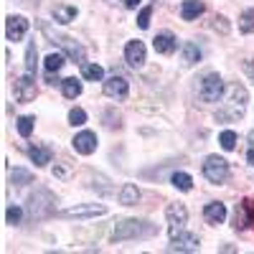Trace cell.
I'll list each match as a JSON object with an SVG mask.
<instances>
[{
	"mask_svg": "<svg viewBox=\"0 0 254 254\" xmlns=\"http://www.w3.org/2000/svg\"><path fill=\"white\" fill-rule=\"evenodd\" d=\"M155 226L150 221H140V219H125L115 226V239L117 242H127V239H145L153 237Z\"/></svg>",
	"mask_w": 254,
	"mask_h": 254,
	"instance_id": "cell-1",
	"label": "cell"
},
{
	"mask_svg": "<svg viewBox=\"0 0 254 254\" xmlns=\"http://www.w3.org/2000/svg\"><path fill=\"white\" fill-rule=\"evenodd\" d=\"M247 112V89L239 87V84H231L229 87V94H226V102L219 112V120H237Z\"/></svg>",
	"mask_w": 254,
	"mask_h": 254,
	"instance_id": "cell-2",
	"label": "cell"
},
{
	"mask_svg": "<svg viewBox=\"0 0 254 254\" xmlns=\"http://www.w3.org/2000/svg\"><path fill=\"white\" fill-rule=\"evenodd\" d=\"M41 31H44V33L51 38V44H56V46H61L64 51H66L69 59H74V61H84V49H81L79 41H74V38H69V36H64V33H54V28H51L49 23L41 26Z\"/></svg>",
	"mask_w": 254,
	"mask_h": 254,
	"instance_id": "cell-3",
	"label": "cell"
},
{
	"mask_svg": "<svg viewBox=\"0 0 254 254\" xmlns=\"http://www.w3.org/2000/svg\"><path fill=\"white\" fill-rule=\"evenodd\" d=\"M224 94V81L219 74H206L198 84V97L203 102H219Z\"/></svg>",
	"mask_w": 254,
	"mask_h": 254,
	"instance_id": "cell-4",
	"label": "cell"
},
{
	"mask_svg": "<svg viewBox=\"0 0 254 254\" xmlns=\"http://www.w3.org/2000/svg\"><path fill=\"white\" fill-rule=\"evenodd\" d=\"M168 216V231H171V239H176L181 231H186V221H188V208L183 203H171L165 211Z\"/></svg>",
	"mask_w": 254,
	"mask_h": 254,
	"instance_id": "cell-5",
	"label": "cell"
},
{
	"mask_svg": "<svg viewBox=\"0 0 254 254\" xmlns=\"http://www.w3.org/2000/svg\"><path fill=\"white\" fill-rule=\"evenodd\" d=\"M203 176L211 183H224L229 178V163L219 155H208L206 163H203Z\"/></svg>",
	"mask_w": 254,
	"mask_h": 254,
	"instance_id": "cell-6",
	"label": "cell"
},
{
	"mask_svg": "<svg viewBox=\"0 0 254 254\" xmlns=\"http://www.w3.org/2000/svg\"><path fill=\"white\" fill-rule=\"evenodd\" d=\"M102 214H107V206H102V203H81V206H69V208H64L61 211V216L64 219H92V216H102Z\"/></svg>",
	"mask_w": 254,
	"mask_h": 254,
	"instance_id": "cell-7",
	"label": "cell"
},
{
	"mask_svg": "<svg viewBox=\"0 0 254 254\" xmlns=\"http://www.w3.org/2000/svg\"><path fill=\"white\" fill-rule=\"evenodd\" d=\"M15 99L18 102H33L36 99V79H33V74H23V76H20V79H15Z\"/></svg>",
	"mask_w": 254,
	"mask_h": 254,
	"instance_id": "cell-8",
	"label": "cell"
},
{
	"mask_svg": "<svg viewBox=\"0 0 254 254\" xmlns=\"http://www.w3.org/2000/svg\"><path fill=\"white\" fill-rule=\"evenodd\" d=\"M104 94L117 99V102H122V99H127V94H130V84H127L125 76L115 74V76H110L107 81H104Z\"/></svg>",
	"mask_w": 254,
	"mask_h": 254,
	"instance_id": "cell-9",
	"label": "cell"
},
{
	"mask_svg": "<svg viewBox=\"0 0 254 254\" xmlns=\"http://www.w3.org/2000/svg\"><path fill=\"white\" fill-rule=\"evenodd\" d=\"M71 145H74V150H76L79 155H92V153L97 150V135H94L92 130H81V132L71 140Z\"/></svg>",
	"mask_w": 254,
	"mask_h": 254,
	"instance_id": "cell-10",
	"label": "cell"
},
{
	"mask_svg": "<svg viewBox=\"0 0 254 254\" xmlns=\"http://www.w3.org/2000/svg\"><path fill=\"white\" fill-rule=\"evenodd\" d=\"M26 31H28V20L23 15H10L5 20V36H8V41H20L26 36Z\"/></svg>",
	"mask_w": 254,
	"mask_h": 254,
	"instance_id": "cell-11",
	"label": "cell"
},
{
	"mask_svg": "<svg viewBox=\"0 0 254 254\" xmlns=\"http://www.w3.org/2000/svg\"><path fill=\"white\" fill-rule=\"evenodd\" d=\"M125 61L130 64L132 69H140L145 64V44L142 41H130V44L125 46Z\"/></svg>",
	"mask_w": 254,
	"mask_h": 254,
	"instance_id": "cell-12",
	"label": "cell"
},
{
	"mask_svg": "<svg viewBox=\"0 0 254 254\" xmlns=\"http://www.w3.org/2000/svg\"><path fill=\"white\" fill-rule=\"evenodd\" d=\"M201 242L196 234H186V231H181V234L176 239H171V252H198Z\"/></svg>",
	"mask_w": 254,
	"mask_h": 254,
	"instance_id": "cell-13",
	"label": "cell"
},
{
	"mask_svg": "<svg viewBox=\"0 0 254 254\" xmlns=\"http://www.w3.org/2000/svg\"><path fill=\"white\" fill-rule=\"evenodd\" d=\"M249 224H254V201L252 198H244L239 206H237V229H247Z\"/></svg>",
	"mask_w": 254,
	"mask_h": 254,
	"instance_id": "cell-14",
	"label": "cell"
},
{
	"mask_svg": "<svg viewBox=\"0 0 254 254\" xmlns=\"http://www.w3.org/2000/svg\"><path fill=\"white\" fill-rule=\"evenodd\" d=\"M203 219H206L211 226L224 224V219H226V206H224V203H219V201L206 203V208H203Z\"/></svg>",
	"mask_w": 254,
	"mask_h": 254,
	"instance_id": "cell-15",
	"label": "cell"
},
{
	"mask_svg": "<svg viewBox=\"0 0 254 254\" xmlns=\"http://www.w3.org/2000/svg\"><path fill=\"white\" fill-rule=\"evenodd\" d=\"M176 46H178L176 36H173V33H168V31H165V33H158V36L153 38V49H155L158 54H165V56H168V54H173V51H176Z\"/></svg>",
	"mask_w": 254,
	"mask_h": 254,
	"instance_id": "cell-16",
	"label": "cell"
},
{
	"mask_svg": "<svg viewBox=\"0 0 254 254\" xmlns=\"http://www.w3.org/2000/svg\"><path fill=\"white\" fill-rule=\"evenodd\" d=\"M203 10H206V5L201 3V0H183L181 18H183V20H193V18H198Z\"/></svg>",
	"mask_w": 254,
	"mask_h": 254,
	"instance_id": "cell-17",
	"label": "cell"
},
{
	"mask_svg": "<svg viewBox=\"0 0 254 254\" xmlns=\"http://www.w3.org/2000/svg\"><path fill=\"white\" fill-rule=\"evenodd\" d=\"M117 198H120L122 206H135V203L140 201V190H137V186H132V183H125V186L120 188Z\"/></svg>",
	"mask_w": 254,
	"mask_h": 254,
	"instance_id": "cell-18",
	"label": "cell"
},
{
	"mask_svg": "<svg viewBox=\"0 0 254 254\" xmlns=\"http://www.w3.org/2000/svg\"><path fill=\"white\" fill-rule=\"evenodd\" d=\"M28 155H31V160L36 165H49L51 158H54V153L49 150V147H44V145H33L31 150H28Z\"/></svg>",
	"mask_w": 254,
	"mask_h": 254,
	"instance_id": "cell-19",
	"label": "cell"
},
{
	"mask_svg": "<svg viewBox=\"0 0 254 254\" xmlns=\"http://www.w3.org/2000/svg\"><path fill=\"white\" fill-rule=\"evenodd\" d=\"M81 76L89 81H102L104 79V69L99 64H81Z\"/></svg>",
	"mask_w": 254,
	"mask_h": 254,
	"instance_id": "cell-20",
	"label": "cell"
},
{
	"mask_svg": "<svg viewBox=\"0 0 254 254\" xmlns=\"http://www.w3.org/2000/svg\"><path fill=\"white\" fill-rule=\"evenodd\" d=\"M54 18H56V23H71V20L76 18V8L59 5V8H54Z\"/></svg>",
	"mask_w": 254,
	"mask_h": 254,
	"instance_id": "cell-21",
	"label": "cell"
},
{
	"mask_svg": "<svg viewBox=\"0 0 254 254\" xmlns=\"http://www.w3.org/2000/svg\"><path fill=\"white\" fill-rule=\"evenodd\" d=\"M61 92H64V97L76 99V97L81 94V81H76V79H64V81H61Z\"/></svg>",
	"mask_w": 254,
	"mask_h": 254,
	"instance_id": "cell-22",
	"label": "cell"
},
{
	"mask_svg": "<svg viewBox=\"0 0 254 254\" xmlns=\"http://www.w3.org/2000/svg\"><path fill=\"white\" fill-rule=\"evenodd\" d=\"M196 61H201V51H198L196 44H190V41H188V44H183V64L190 66V64H196Z\"/></svg>",
	"mask_w": 254,
	"mask_h": 254,
	"instance_id": "cell-23",
	"label": "cell"
},
{
	"mask_svg": "<svg viewBox=\"0 0 254 254\" xmlns=\"http://www.w3.org/2000/svg\"><path fill=\"white\" fill-rule=\"evenodd\" d=\"M171 183H173L178 190H190V188H193V178H190L188 173H173V176H171Z\"/></svg>",
	"mask_w": 254,
	"mask_h": 254,
	"instance_id": "cell-24",
	"label": "cell"
},
{
	"mask_svg": "<svg viewBox=\"0 0 254 254\" xmlns=\"http://www.w3.org/2000/svg\"><path fill=\"white\" fill-rule=\"evenodd\" d=\"M239 28H242V33H252V31H254V8H249V10L242 13Z\"/></svg>",
	"mask_w": 254,
	"mask_h": 254,
	"instance_id": "cell-25",
	"label": "cell"
},
{
	"mask_svg": "<svg viewBox=\"0 0 254 254\" xmlns=\"http://www.w3.org/2000/svg\"><path fill=\"white\" fill-rule=\"evenodd\" d=\"M33 125H36L33 117H18V135H20V137H31Z\"/></svg>",
	"mask_w": 254,
	"mask_h": 254,
	"instance_id": "cell-26",
	"label": "cell"
},
{
	"mask_svg": "<svg viewBox=\"0 0 254 254\" xmlns=\"http://www.w3.org/2000/svg\"><path fill=\"white\" fill-rule=\"evenodd\" d=\"M44 66H46V71H49V74L59 71V69L64 66V56H61V54H49V56H46V61H44Z\"/></svg>",
	"mask_w": 254,
	"mask_h": 254,
	"instance_id": "cell-27",
	"label": "cell"
},
{
	"mask_svg": "<svg viewBox=\"0 0 254 254\" xmlns=\"http://www.w3.org/2000/svg\"><path fill=\"white\" fill-rule=\"evenodd\" d=\"M219 142H221L224 150H234V147H237V132L234 130H224L221 137H219Z\"/></svg>",
	"mask_w": 254,
	"mask_h": 254,
	"instance_id": "cell-28",
	"label": "cell"
},
{
	"mask_svg": "<svg viewBox=\"0 0 254 254\" xmlns=\"http://www.w3.org/2000/svg\"><path fill=\"white\" fill-rule=\"evenodd\" d=\"M26 71L28 74H36V44H28V51H26Z\"/></svg>",
	"mask_w": 254,
	"mask_h": 254,
	"instance_id": "cell-29",
	"label": "cell"
},
{
	"mask_svg": "<svg viewBox=\"0 0 254 254\" xmlns=\"http://www.w3.org/2000/svg\"><path fill=\"white\" fill-rule=\"evenodd\" d=\"M84 122H87V112H84L81 107H74V110L69 112V125L79 127V125H84Z\"/></svg>",
	"mask_w": 254,
	"mask_h": 254,
	"instance_id": "cell-30",
	"label": "cell"
},
{
	"mask_svg": "<svg viewBox=\"0 0 254 254\" xmlns=\"http://www.w3.org/2000/svg\"><path fill=\"white\" fill-rule=\"evenodd\" d=\"M20 219H23V211H20L18 206H8V211H5V221L8 224H20Z\"/></svg>",
	"mask_w": 254,
	"mask_h": 254,
	"instance_id": "cell-31",
	"label": "cell"
},
{
	"mask_svg": "<svg viewBox=\"0 0 254 254\" xmlns=\"http://www.w3.org/2000/svg\"><path fill=\"white\" fill-rule=\"evenodd\" d=\"M150 15H153V5H145V8L140 10V15H137V26H140L142 31L150 26Z\"/></svg>",
	"mask_w": 254,
	"mask_h": 254,
	"instance_id": "cell-32",
	"label": "cell"
},
{
	"mask_svg": "<svg viewBox=\"0 0 254 254\" xmlns=\"http://www.w3.org/2000/svg\"><path fill=\"white\" fill-rule=\"evenodd\" d=\"M31 181H33L31 173L20 171V168H18V171H13V183H15V186H26V183H31Z\"/></svg>",
	"mask_w": 254,
	"mask_h": 254,
	"instance_id": "cell-33",
	"label": "cell"
},
{
	"mask_svg": "<svg viewBox=\"0 0 254 254\" xmlns=\"http://www.w3.org/2000/svg\"><path fill=\"white\" fill-rule=\"evenodd\" d=\"M122 3H125V8H137L142 0H122Z\"/></svg>",
	"mask_w": 254,
	"mask_h": 254,
	"instance_id": "cell-34",
	"label": "cell"
},
{
	"mask_svg": "<svg viewBox=\"0 0 254 254\" xmlns=\"http://www.w3.org/2000/svg\"><path fill=\"white\" fill-rule=\"evenodd\" d=\"M249 150H254V130L249 132Z\"/></svg>",
	"mask_w": 254,
	"mask_h": 254,
	"instance_id": "cell-35",
	"label": "cell"
},
{
	"mask_svg": "<svg viewBox=\"0 0 254 254\" xmlns=\"http://www.w3.org/2000/svg\"><path fill=\"white\" fill-rule=\"evenodd\" d=\"M247 160H249V165H254V150H249V155H247Z\"/></svg>",
	"mask_w": 254,
	"mask_h": 254,
	"instance_id": "cell-36",
	"label": "cell"
}]
</instances>
